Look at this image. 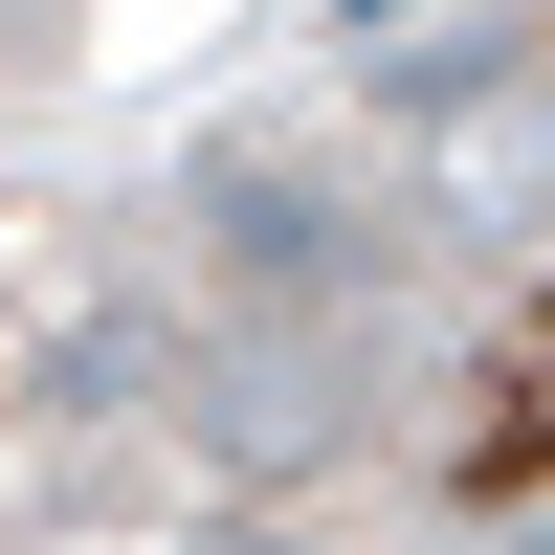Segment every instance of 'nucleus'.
Returning a JSON list of instances; mask_svg holds the SVG:
<instances>
[{"label":"nucleus","instance_id":"2","mask_svg":"<svg viewBox=\"0 0 555 555\" xmlns=\"http://www.w3.org/2000/svg\"><path fill=\"white\" fill-rule=\"evenodd\" d=\"M67 44H89V0H0V112H23V89H67Z\"/></svg>","mask_w":555,"mask_h":555},{"label":"nucleus","instance_id":"1","mask_svg":"<svg viewBox=\"0 0 555 555\" xmlns=\"http://www.w3.org/2000/svg\"><path fill=\"white\" fill-rule=\"evenodd\" d=\"M133 444L311 555H555V0H378L156 178Z\"/></svg>","mask_w":555,"mask_h":555}]
</instances>
